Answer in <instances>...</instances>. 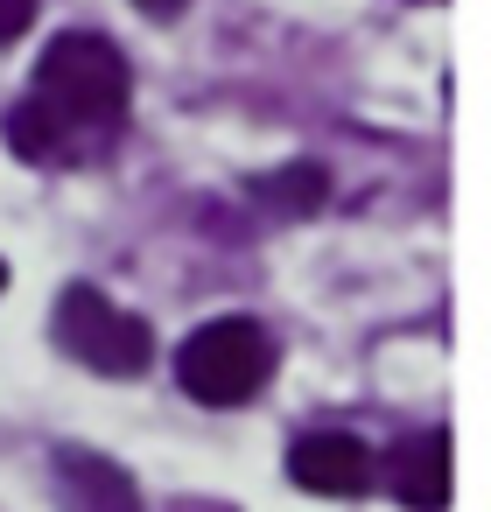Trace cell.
<instances>
[{"label":"cell","mask_w":491,"mask_h":512,"mask_svg":"<svg viewBox=\"0 0 491 512\" xmlns=\"http://www.w3.org/2000/svg\"><path fill=\"white\" fill-rule=\"evenodd\" d=\"M57 344L78 365L106 372V379H134L155 358V330L134 309H120L113 295H99V288H64V302H57Z\"/></svg>","instance_id":"obj_3"},{"label":"cell","mask_w":491,"mask_h":512,"mask_svg":"<svg viewBox=\"0 0 491 512\" xmlns=\"http://www.w3.org/2000/svg\"><path fill=\"white\" fill-rule=\"evenodd\" d=\"M260 204H274L281 218H302V211H316V204H323V169H316V162H295V169L267 176V183H260Z\"/></svg>","instance_id":"obj_7"},{"label":"cell","mask_w":491,"mask_h":512,"mask_svg":"<svg viewBox=\"0 0 491 512\" xmlns=\"http://www.w3.org/2000/svg\"><path fill=\"white\" fill-rule=\"evenodd\" d=\"M288 477H295L302 491H316V498H358V491L372 484V456H365L358 435L323 428V435H302V442L288 449Z\"/></svg>","instance_id":"obj_4"},{"label":"cell","mask_w":491,"mask_h":512,"mask_svg":"<svg viewBox=\"0 0 491 512\" xmlns=\"http://www.w3.org/2000/svg\"><path fill=\"white\" fill-rule=\"evenodd\" d=\"M57 512H141V491L120 463L64 449L57 456Z\"/></svg>","instance_id":"obj_6"},{"label":"cell","mask_w":491,"mask_h":512,"mask_svg":"<svg viewBox=\"0 0 491 512\" xmlns=\"http://www.w3.org/2000/svg\"><path fill=\"white\" fill-rule=\"evenodd\" d=\"M29 22H36V0H0V43L29 36Z\"/></svg>","instance_id":"obj_8"},{"label":"cell","mask_w":491,"mask_h":512,"mask_svg":"<svg viewBox=\"0 0 491 512\" xmlns=\"http://www.w3.org/2000/svg\"><path fill=\"white\" fill-rule=\"evenodd\" d=\"M134 8H141V15H155V22H169V15H183V8H190V0H134Z\"/></svg>","instance_id":"obj_9"},{"label":"cell","mask_w":491,"mask_h":512,"mask_svg":"<svg viewBox=\"0 0 491 512\" xmlns=\"http://www.w3.org/2000/svg\"><path fill=\"white\" fill-rule=\"evenodd\" d=\"M267 372H274V344H267V330H260L253 316H218V323L190 330L183 351H176V379H183V393L204 400V407H239V400H253V393L267 386Z\"/></svg>","instance_id":"obj_2"},{"label":"cell","mask_w":491,"mask_h":512,"mask_svg":"<svg viewBox=\"0 0 491 512\" xmlns=\"http://www.w3.org/2000/svg\"><path fill=\"white\" fill-rule=\"evenodd\" d=\"M120 120H127V57L106 36L64 29L43 50L29 99L8 113V148L22 162H78L106 148Z\"/></svg>","instance_id":"obj_1"},{"label":"cell","mask_w":491,"mask_h":512,"mask_svg":"<svg viewBox=\"0 0 491 512\" xmlns=\"http://www.w3.org/2000/svg\"><path fill=\"white\" fill-rule=\"evenodd\" d=\"M0 288H8V267H0Z\"/></svg>","instance_id":"obj_10"},{"label":"cell","mask_w":491,"mask_h":512,"mask_svg":"<svg viewBox=\"0 0 491 512\" xmlns=\"http://www.w3.org/2000/svg\"><path fill=\"white\" fill-rule=\"evenodd\" d=\"M386 484L407 512H442L449 505V428L400 435L393 456H386Z\"/></svg>","instance_id":"obj_5"}]
</instances>
